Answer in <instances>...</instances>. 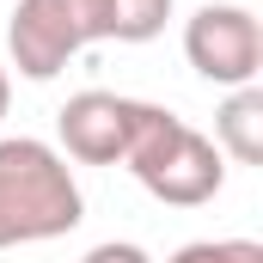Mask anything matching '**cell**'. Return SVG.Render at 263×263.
<instances>
[{
	"instance_id": "1",
	"label": "cell",
	"mask_w": 263,
	"mask_h": 263,
	"mask_svg": "<svg viewBox=\"0 0 263 263\" xmlns=\"http://www.w3.org/2000/svg\"><path fill=\"white\" fill-rule=\"evenodd\" d=\"M80 220H86V196L62 147L37 135H6L0 141V251L67 239Z\"/></svg>"
},
{
	"instance_id": "2",
	"label": "cell",
	"mask_w": 263,
	"mask_h": 263,
	"mask_svg": "<svg viewBox=\"0 0 263 263\" xmlns=\"http://www.w3.org/2000/svg\"><path fill=\"white\" fill-rule=\"evenodd\" d=\"M123 165L135 172V184L153 202H165V208H202V202L220 196V184H227L220 147L202 129H190L184 117H172L165 104H147L141 135H135Z\"/></svg>"
},
{
	"instance_id": "3",
	"label": "cell",
	"mask_w": 263,
	"mask_h": 263,
	"mask_svg": "<svg viewBox=\"0 0 263 263\" xmlns=\"http://www.w3.org/2000/svg\"><path fill=\"white\" fill-rule=\"evenodd\" d=\"M184 62L196 67L208 86H257L263 73V25L239 0H208L184 18Z\"/></svg>"
},
{
	"instance_id": "4",
	"label": "cell",
	"mask_w": 263,
	"mask_h": 263,
	"mask_svg": "<svg viewBox=\"0 0 263 263\" xmlns=\"http://www.w3.org/2000/svg\"><path fill=\"white\" fill-rule=\"evenodd\" d=\"M92 37V0H18L6 18V55L25 80H55Z\"/></svg>"
},
{
	"instance_id": "5",
	"label": "cell",
	"mask_w": 263,
	"mask_h": 263,
	"mask_svg": "<svg viewBox=\"0 0 263 263\" xmlns=\"http://www.w3.org/2000/svg\"><path fill=\"white\" fill-rule=\"evenodd\" d=\"M141 117H147V98L104 92V86L73 92L62 104V117H55L62 159H73V165H123L135 135H141Z\"/></svg>"
},
{
	"instance_id": "6",
	"label": "cell",
	"mask_w": 263,
	"mask_h": 263,
	"mask_svg": "<svg viewBox=\"0 0 263 263\" xmlns=\"http://www.w3.org/2000/svg\"><path fill=\"white\" fill-rule=\"evenodd\" d=\"M208 141H214L220 159H233V165H263V92L257 86H239V92L220 98Z\"/></svg>"
},
{
	"instance_id": "7",
	"label": "cell",
	"mask_w": 263,
	"mask_h": 263,
	"mask_svg": "<svg viewBox=\"0 0 263 263\" xmlns=\"http://www.w3.org/2000/svg\"><path fill=\"white\" fill-rule=\"evenodd\" d=\"M172 18V0H92L98 43H153Z\"/></svg>"
},
{
	"instance_id": "8",
	"label": "cell",
	"mask_w": 263,
	"mask_h": 263,
	"mask_svg": "<svg viewBox=\"0 0 263 263\" xmlns=\"http://www.w3.org/2000/svg\"><path fill=\"white\" fill-rule=\"evenodd\" d=\"M165 263H263V245L257 239H190Z\"/></svg>"
},
{
	"instance_id": "9",
	"label": "cell",
	"mask_w": 263,
	"mask_h": 263,
	"mask_svg": "<svg viewBox=\"0 0 263 263\" xmlns=\"http://www.w3.org/2000/svg\"><path fill=\"white\" fill-rule=\"evenodd\" d=\"M80 263H153V257H147L135 239H104V245H92Z\"/></svg>"
},
{
	"instance_id": "10",
	"label": "cell",
	"mask_w": 263,
	"mask_h": 263,
	"mask_svg": "<svg viewBox=\"0 0 263 263\" xmlns=\"http://www.w3.org/2000/svg\"><path fill=\"white\" fill-rule=\"evenodd\" d=\"M6 104H12V73L0 67V123H6Z\"/></svg>"
}]
</instances>
